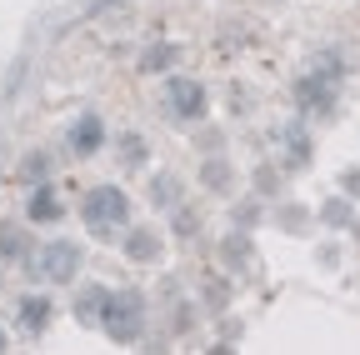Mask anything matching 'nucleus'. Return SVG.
<instances>
[{"mask_svg":"<svg viewBox=\"0 0 360 355\" xmlns=\"http://www.w3.org/2000/svg\"><path fill=\"white\" fill-rule=\"evenodd\" d=\"M30 215H35V220H56V215H60V205H56V195H51V191H40V195L30 200Z\"/></svg>","mask_w":360,"mask_h":355,"instance_id":"6e6552de","label":"nucleus"},{"mask_svg":"<svg viewBox=\"0 0 360 355\" xmlns=\"http://www.w3.org/2000/svg\"><path fill=\"white\" fill-rule=\"evenodd\" d=\"M165 91H170V105H175V115H186V120H191V115H200V110H205V91H200L195 80H170Z\"/></svg>","mask_w":360,"mask_h":355,"instance_id":"20e7f679","label":"nucleus"},{"mask_svg":"<svg viewBox=\"0 0 360 355\" xmlns=\"http://www.w3.org/2000/svg\"><path fill=\"white\" fill-rule=\"evenodd\" d=\"M75 316H80V321H101V316H105V290H85L80 305H75Z\"/></svg>","mask_w":360,"mask_h":355,"instance_id":"423d86ee","label":"nucleus"},{"mask_svg":"<svg viewBox=\"0 0 360 355\" xmlns=\"http://www.w3.org/2000/svg\"><path fill=\"white\" fill-rule=\"evenodd\" d=\"M70 146H75L80 155H90V150L101 146V120H96V115H85V120L75 125V136H70Z\"/></svg>","mask_w":360,"mask_h":355,"instance_id":"39448f33","label":"nucleus"},{"mask_svg":"<svg viewBox=\"0 0 360 355\" xmlns=\"http://www.w3.org/2000/svg\"><path fill=\"white\" fill-rule=\"evenodd\" d=\"M170 60H175V51H170V46H165V51H150V56H146V65H170Z\"/></svg>","mask_w":360,"mask_h":355,"instance_id":"9b49d317","label":"nucleus"},{"mask_svg":"<svg viewBox=\"0 0 360 355\" xmlns=\"http://www.w3.org/2000/svg\"><path fill=\"white\" fill-rule=\"evenodd\" d=\"M0 255H20V235L15 231H0Z\"/></svg>","mask_w":360,"mask_h":355,"instance_id":"9d476101","label":"nucleus"},{"mask_svg":"<svg viewBox=\"0 0 360 355\" xmlns=\"http://www.w3.org/2000/svg\"><path fill=\"white\" fill-rule=\"evenodd\" d=\"M20 321H25V330H40L45 321H51V305H45V300H25L20 305Z\"/></svg>","mask_w":360,"mask_h":355,"instance_id":"0eeeda50","label":"nucleus"},{"mask_svg":"<svg viewBox=\"0 0 360 355\" xmlns=\"http://www.w3.org/2000/svg\"><path fill=\"white\" fill-rule=\"evenodd\" d=\"M75 260H80V250H75V245H65V240H56V245H45L40 271L51 276V280H70V276H75Z\"/></svg>","mask_w":360,"mask_h":355,"instance_id":"7ed1b4c3","label":"nucleus"},{"mask_svg":"<svg viewBox=\"0 0 360 355\" xmlns=\"http://www.w3.org/2000/svg\"><path fill=\"white\" fill-rule=\"evenodd\" d=\"M125 191H115V186H96V191H85V200H80V215H85V226L90 231H115V226H125Z\"/></svg>","mask_w":360,"mask_h":355,"instance_id":"f257e3e1","label":"nucleus"},{"mask_svg":"<svg viewBox=\"0 0 360 355\" xmlns=\"http://www.w3.org/2000/svg\"><path fill=\"white\" fill-rule=\"evenodd\" d=\"M0 345H6V340H0Z\"/></svg>","mask_w":360,"mask_h":355,"instance_id":"f8f14e48","label":"nucleus"},{"mask_svg":"<svg viewBox=\"0 0 360 355\" xmlns=\"http://www.w3.org/2000/svg\"><path fill=\"white\" fill-rule=\"evenodd\" d=\"M130 255H135V260H150V255H155V240H150L146 231H135V235H130Z\"/></svg>","mask_w":360,"mask_h":355,"instance_id":"1a4fd4ad","label":"nucleus"},{"mask_svg":"<svg viewBox=\"0 0 360 355\" xmlns=\"http://www.w3.org/2000/svg\"><path fill=\"white\" fill-rule=\"evenodd\" d=\"M101 325L115 335V340H135L141 335V295H105V316H101Z\"/></svg>","mask_w":360,"mask_h":355,"instance_id":"f03ea898","label":"nucleus"}]
</instances>
